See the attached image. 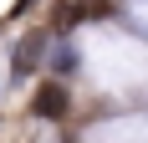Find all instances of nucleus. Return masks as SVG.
I'll return each mask as SVG.
<instances>
[{
	"label": "nucleus",
	"mask_w": 148,
	"mask_h": 143,
	"mask_svg": "<svg viewBox=\"0 0 148 143\" xmlns=\"http://www.w3.org/2000/svg\"><path fill=\"white\" fill-rule=\"evenodd\" d=\"M31 5H36V0H21V10H31Z\"/></svg>",
	"instance_id": "obj_4"
},
{
	"label": "nucleus",
	"mask_w": 148,
	"mask_h": 143,
	"mask_svg": "<svg viewBox=\"0 0 148 143\" xmlns=\"http://www.w3.org/2000/svg\"><path fill=\"white\" fill-rule=\"evenodd\" d=\"M31 107H36V118H66V113H72V97H66L61 82H41Z\"/></svg>",
	"instance_id": "obj_1"
},
{
	"label": "nucleus",
	"mask_w": 148,
	"mask_h": 143,
	"mask_svg": "<svg viewBox=\"0 0 148 143\" xmlns=\"http://www.w3.org/2000/svg\"><path fill=\"white\" fill-rule=\"evenodd\" d=\"M51 67H56V72H72L77 61H72V51H66V46H61V51H56V61H51Z\"/></svg>",
	"instance_id": "obj_3"
},
{
	"label": "nucleus",
	"mask_w": 148,
	"mask_h": 143,
	"mask_svg": "<svg viewBox=\"0 0 148 143\" xmlns=\"http://www.w3.org/2000/svg\"><path fill=\"white\" fill-rule=\"evenodd\" d=\"M36 51H41V36H31V41L21 46V51H15V77H21V72H31V67H36Z\"/></svg>",
	"instance_id": "obj_2"
}]
</instances>
